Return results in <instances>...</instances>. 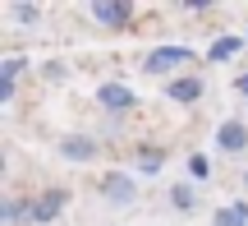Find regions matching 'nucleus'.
Segmentation results:
<instances>
[{
  "label": "nucleus",
  "instance_id": "obj_1",
  "mask_svg": "<svg viewBox=\"0 0 248 226\" xmlns=\"http://www.w3.org/2000/svg\"><path fill=\"white\" fill-rule=\"evenodd\" d=\"M97 194L110 208H133V203H138V180H133L129 171H106L97 180Z\"/></svg>",
  "mask_w": 248,
  "mask_h": 226
},
{
  "label": "nucleus",
  "instance_id": "obj_2",
  "mask_svg": "<svg viewBox=\"0 0 248 226\" xmlns=\"http://www.w3.org/2000/svg\"><path fill=\"white\" fill-rule=\"evenodd\" d=\"M188 60H193L188 46H156V51H147L142 70L147 74H170V70H179V65H188Z\"/></svg>",
  "mask_w": 248,
  "mask_h": 226
},
{
  "label": "nucleus",
  "instance_id": "obj_3",
  "mask_svg": "<svg viewBox=\"0 0 248 226\" xmlns=\"http://www.w3.org/2000/svg\"><path fill=\"white\" fill-rule=\"evenodd\" d=\"M97 106L106 111V116H129V111L138 106V97H133L124 83H101L97 88Z\"/></svg>",
  "mask_w": 248,
  "mask_h": 226
},
{
  "label": "nucleus",
  "instance_id": "obj_4",
  "mask_svg": "<svg viewBox=\"0 0 248 226\" xmlns=\"http://www.w3.org/2000/svg\"><path fill=\"white\" fill-rule=\"evenodd\" d=\"M216 148L230 153V157H239L248 148V125L244 120H221V125H216Z\"/></svg>",
  "mask_w": 248,
  "mask_h": 226
},
{
  "label": "nucleus",
  "instance_id": "obj_5",
  "mask_svg": "<svg viewBox=\"0 0 248 226\" xmlns=\"http://www.w3.org/2000/svg\"><path fill=\"white\" fill-rule=\"evenodd\" d=\"M166 97L175 106H193V102H202V79L198 74H179V79L166 83Z\"/></svg>",
  "mask_w": 248,
  "mask_h": 226
},
{
  "label": "nucleus",
  "instance_id": "obj_6",
  "mask_svg": "<svg viewBox=\"0 0 248 226\" xmlns=\"http://www.w3.org/2000/svg\"><path fill=\"white\" fill-rule=\"evenodd\" d=\"M97 153H101V143L88 139V134H64L60 139V157L64 162H97Z\"/></svg>",
  "mask_w": 248,
  "mask_h": 226
},
{
  "label": "nucleus",
  "instance_id": "obj_7",
  "mask_svg": "<svg viewBox=\"0 0 248 226\" xmlns=\"http://www.w3.org/2000/svg\"><path fill=\"white\" fill-rule=\"evenodd\" d=\"M64 203H69V194H64V190H46V194H37V199H32V222H55V217H60V212H64Z\"/></svg>",
  "mask_w": 248,
  "mask_h": 226
},
{
  "label": "nucleus",
  "instance_id": "obj_8",
  "mask_svg": "<svg viewBox=\"0 0 248 226\" xmlns=\"http://www.w3.org/2000/svg\"><path fill=\"white\" fill-rule=\"evenodd\" d=\"M92 18H97L101 28H129L133 5H124V0H101V5H92Z\"/></svg>",
  "mask_w": 248,
  "mask_h": 226
},
{
  "label": "nucleus",
  "instance_id": "obj_9",
  "mask_svg": "<svg viewBox=\"0 0 248 226\" xmlns=\"http://www.w3.org/2000/svg\"><path fill=\"white\" fill-rule=\"evenodd\" d=\"M0 217H5V226H23V222H32V203L28 199H5Z\"/></svg>",
  "mask_w": 248,
  "mask_h": 226
},
{
  "label": "nucleus",
  "instance_id": "obj_10",
  "mask_svg": "<svg viewBox=\"0 0 248 226\" xmlns=\"http://www.w3.org/2000/svg\"><path fill=\"white\" fill-rule=\"evenodd\" d=\"M133 166H138L142 175H156L161 166H166V153H161V148H138V153H133Z\"/></svg>",
  "mask_w": 248,
  "mask_h": 226
},
{
  "label": "nucleus",
  "instance_id": "obj_11",
  "mask_svg": "<svg viewBox=\"0 0 248 226\" xmlns=\"http://www.w3.org/2000/svg\"><path fill=\"white\" fill-rule=\"evenodd\" d=\"M216 226H248V203H225V208H216Z\"/></svg>",
  "mask_w": 248,
  "mask_h": 226
},
{
  "label": "nucleus",
  "instance_id": "obj_12",
  "mask_svg": "<svg viewBox=\"0 0 248 226\" xmlns=\"http://www.w3.org/2000/svg\"><path fill=\"white\" fill-rule=\"evenodd\" d=\"M170 203H175L179 212H193L198 208V190L188 180H179V185H170Z\"/></svg>",
  "mask_w": 248,
  "mask_h": 226
},
{
  "label": "nucleus",
  "instance_id": "obj_13",
  "mask_svg": "<svg viewBox=\"0 0 248 226\" xmlns=\"http://www.w3.org/2000/svg\"><path fill=\"white\" fill-rule=\"evenodd\" d=\"M9 18H14V23H42V5H9Z\"/></svg>",
  "mask_w": 248,
  "mask_h": 226
},
{
  "label": "nucleus",
  "instance_id": "obj_14",
  "mask_svg": "<svg viewBox=\"0 0 248 226\" xmlns=\"http://www.w3.org/2000/svg\"><path fill=\"white\" fill-rule=\"evenodd\" d=\"M234 51H239V42H234V37H221V42H212V51H207V55H212V60H230Z\"/></svg>",
  "mask_w": 248,
  "mask_h": 226
},
{
  "label": "nucleus",
  "instance_id": "obj_15",
  "mask_svg": "<svg viewBox=\"0 0 248 226\" xmlns=\"http://www.w3.org/2000/svg\"><path fill=\"white\" fill-rule=\"evenodd\" d=\"M18 74H23V60H18V55H9V60L0 65V79H14V83H18Z\"/></svg>",
  "mask_w": 248,
  "mask_h": 226
},
{
  "label": "nucleus",
  "instance_id": "obj_16",
  "mask_svg": "<svg viewBox=\"0 0 248 226\" xmlns=\"http://www.w3.org/2000/svg\"><path fill=\"white\" fill-rule=\"evenodd\" d=\"M0 102H5V106L14 102V79H0Z\"/></svg>",
  "mask_w": 248,
  "mask_h": 226
},
{
  "label": "nucleus",
  "instance_id": "obj_17",
  "mask_svg": "<svg viewBox=\"0 0 248 226\" xmlns=\"http://www.w3.org/2000/svg\"><path fill=\"white\" fill-rule=\"evenodd\" d=\"M234 88H239L244 97H248V74H239V79H234Z\"/></svg>",
  "mask_w": 248,
  "mask_h": 226
},
{
  "label": "nucleus",
  "instance_id": "obj_18",
  "mask_svg": "<svg viewBox=\"0 0 248 226\" xmlns=\"http://www.w3.org/2000/svg\"><path fill=\"white\" fill-rule=\"evenodd\" d=\"M244 190H248V175H244Z\"/></svg>",
  "mask_w": 248,
  "mask_h": 226
}]
</instances>
